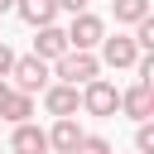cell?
I'll list each match as a JSON object with an SVG mask.
<instances>
[{
    "label": "cell",
    "mask_w": 154,
    "mask_h": 154,
    "mask_svg": "<svg viewBox=\"0 0 154 154\" xmlns=\"http://www.w3.org/2000/svg\"><path fill=\"white\" fill-rule=\"evenodd\" d=\"M53 77L67 82V87H87L91 77H101V58H96V53H82V48H67V53L53 63Z\"/></svg>",
    "instance_id": "obj_1"
},
{
    "label": "cell",
    "mask_w": 154,
    "mask_h": 154,
    "mask_svg": "<svg viewBox=\"0 0 154 154\" xmlns=\"http://www.w3.org/2000/svg\"><path fill=\"white\" fill-rule=\"evenodd\" d=\"M77 96H82V111L87 116H116V106H120V91H116V82H106V77H91L87 87H77Z\"/></svg>",
    "instance_id": "obj_2"
},
{
    "label": "cell",
    "mask_w": 154,
    "mask_h": 154,
    "mask_svg": "<svg viewBox=\"0 0 154 154\" xmlns=\"http://www.w3.org/2000/svg\"><path fill=\"white\" fill-rule=\"evenodd\" d=\"M101 38H106V19H101V14H91V10H77V14H72V24H67V48L91 53Z\"/></svg>",
    "instance_id": "obj_3"
},
{
    "label": "cell",
    "mask_w": 154,
    "mask_h": 154,
    "mask_svg": "<svg viewBox=\"0 0 154 154\" xmlns=\"http://www.w3.org/2000/svg\"><path fill=\"white\" fill-rule=\"evenodd\" d=\"M48 82H53V77H48V63H43V58H34V53H29V58H14V67H10V87H14V91L34 96V91H43Z\"/></svg>",
    "instance_id": "obj_4"
},
{
    "label": "cell",
    "mask_w": 154,
    "mask_h": 154,
    "mask_svg": "<svg viewBox=\"0 0 154 154\" xmlns=\"http://www.w3.org/2000/svg\"><path fill=\"white\" fill-rule=\"evenodd\" d=\"M96 48H101V67H135V58H140L130 34H106Z\"/></svg>",
    "instance_id": "obj_5"
},
{
    "label": "cell",
    "mask_w": 154,
    "mask_h": 154,
    "mask_svg": "<svg viewBox=\"0 0 154 154\" xmlns=\"http://www.w3.org/2000/svg\"><path fill=\"white\" fill-rule=\"evenodd\" d=\"M43 111H48L53 120H63V116H77V111H82V96H77V87H67V82H48V87H43Z\"/></svg>",
    "instance_id": "obj_6"
},
{
    "label": "cell",
    "mask_w": 154,
    "mask_h": 154,
    "mask_svg": "<svg viewBox=\"0 0 154 154\" xmlns=\"http://www.w3.org/2000/svg\"><path fill=\"white\" fill-rule=\"evenodd\" d=\"M116 111H125L135 125H140V120H149V116H154V87H149V82H135V87H125Z\"/></svg>",
    "instance_id": "obj_7"
},
{
    "label": "cell",
    "mask_w": 154,
    "mask_h": 154,
    "mask_svg": "<svg viewBox=\"0 0 154 154\" xmlns=\"http://www.w3.org/2000/svg\"><path fill=\"white\" fill-rule=\"evenodd\" d=\"M63 53H67V29H58V24H38V29H34V58L58 63Z\"/></svg>",
    "instance_id": "obj_8"
},
{
    "label": "cell",
    "mask_w": 154,
    "mask_h": 154,
    "mask_svg": "<svg viewBox=\"0 0 154 154\" xmlns=\"http://www.w3.org/2000/svg\"><path fill=\"white\" fill-rule=\"evenodd\" d=\"M10 149L14 154H48V130H38L34 120H19L10 130Z\"/></svg>",
    "instance_id": "obj_9"
},
{
    "label": "cell",
    "mask_w": 154,
    "mask_h": 154,
    "mask_svg": "<svg viewBox=\"0 0 154 154\" xmlns=\"http://www.w3.org/2000/svg\"><path fill=\"white\" fill-rule=\"evenodd\" d=\"M82 135H87V130H82L72 116H63V120H53V130H48V149H53V154H72Z\"/></svg>",
    "instance_id": "obj_10"
},
{
    "label": "cell",
    "mask_w": 154,
    "mask_h": 154,
    "mask_svg": "<svg viewBox=\"0 0 154 154\" xmlns=\"http://www.w3.org/2000/svg\"><path fill=\"white\" fill-rule=\"evenodd\" d=\"M14 14L29 29H38V24H53L58 19V0H14Z\"/></svg>",
    "instance_id": "obj_11"
},
{
    "label": "cell",
    "mask_w": 154,
    "mask_h": 154,
    "mask_svg": "<svg viewBox=\"0 0 154 154\" xmlns=\"http://www.w3.org/2000/svg\"><path fill=\"white\" fill-rule=\"evenodd\" d=\"M34 116V96H24V91H5L0 96V120H10V125H19V120H29Z\"/></svg>",
    "instance_id": "obj_12"
},
{
    "label": "cell",
    "mask_w": 154,
    "mask_h": 154,
    "mask_svg": "<svg viewBox=\"0 0 154 154\" xmlns=\"http://www.w3.org/2000/svg\"><path fill=\"white\" fill-rule=\"evenodd\" d=\"M111 14H116V24H140V19H149V0H111Z\"/></svg>",
    "instance_id": "obj_13"
},
{
    "label": "cell",
    "mask_w": 154,
    "mask_h": 154,
    "mask_svg": "<svg viewBox=\"0 0 154 154\" xmlns=\"http://www.w3.org/2000/svg\"><path fill=\"white\" fill-rule=\"evenodd\" d=\"M135 154H154V125L149 120H140V130H135Z\"/></svg>",
    "instance_id": "obj_14"
},
{
    "label": "cell",
    "mask_w": 154,
    "mask_h": 154,
    "mask_svg": "<svg viewBox=\"0 0 154 154\" xmlns=\"http://www.w3.org/2000/svg\"><path fill=\"white\" fill-rule=\"evenodd\" d=\"M72 154H111V144H106V140H101V135H82V140H77V149H72Z\"/></svg>",
    "instance_id": "obj_15"
},
{
    "label": "cell",
    "mask_w": 154,
    "mask_h": 154,
    "mask_svg": "<svg viewBox=\"0 0 154 154\" xmlns=\"http://www.w3.org/2000/svg\"><path fill=\"white\" fill-rule=\"evenodd\" d=\"M10 67H14V48L0 38V77H10Z\"/></svg>",
    "instance_id": "obj_16"
},
{
    "label": "cell",
    "mask_w": 154,
    "mask_h": 154,
    "mask_svg": "<svg viewBox=\"0 0 154 154\" xmlns=\"http://www.w3.org/2000/svg\"><path fill=\"white\" fill-rule=\"evenodd\" d=\"M58 10H67V14H77V10H87V0H58Z\"/></svg>",
    "instance_id": "obj_17"
},
{
    "label": "cell",
    "mask_w": 154,
    "mask_h": 154,
    "mask_svg": "<svg viewBox=\"0 0 154 154\" xmlns=\"http://www.w3.org/2000/svg\"><path fill=\"white\" fill-rule=\"evenodd\" d=\"M5 10H14V0H0V14H5Z\"/></svg>",
    "instance_id": "obj_18"
}]
</instances>
